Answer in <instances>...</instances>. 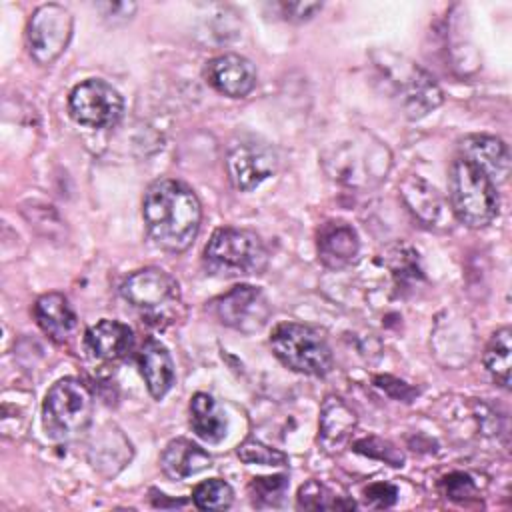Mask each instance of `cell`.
I'll use <instances>...</instances> for the list:
<instances>
[{
	"label": "cell",
	"instance_id": "1",
	"mask_svg": "<svg viewBox=\"0 0 512 512\" xmlns=\"http://www.w3.org/2000/svg\"><path fill=\"white\" fill-rule=\"evenodd\" d=\"M142 218L156 246L184 252L198 236L202 206L190 186L174 178H160L144 194Z\"/></svg>",
	"mask_w": 512,
	"mask_h": 512
},
{
	"label": "cell",
	"instance_id": "2",
	"mask_svg": "<svg viewBox=\"0 0 512 512\" xmlns=\"http://www.w3.org/2000/svg\"><path fill=\"white\" fill-rule=\"evenodd\" d=\"M448 190L452 212L462 224L482 228L496 218L500 206L496 184L462 156L450 164Z\"/></svg>",
	"mask_w": 512,
	"mask_h": 512
},
{
	"label": "cell",
	"instance_id": "3",
	"mask_svg": "<svg viewBox=\"0 0 512 512\" xmlns=\"http://www.w3.org/2000/svg\"><path fill=\"white\" fill-rule=\"evenodd\" d=\"M94 416V398L84 382L78 378H62L48 392L42 402V424L46 434L58 442H72L80 438Z\"/></svg>",
	"mask_w": 512,
	"mask_h": 512
},
{
	"label": "cell",
	"instance_id": "4",
	"mask_svg": "<svg viewBox=\"0 0 512 512\" xmlns=\"http://www.w3.org/2000/svg\"><path fill=\"white\" fill-rule=\"evenodd\" d=\"M266 264L268 252L252 230L218 228L204 248V266L214 276H252L260 274Z\"/></svg>",
	"mask_w": 512,
	"mask_h": 512
},
{
	"label": "cell",
	"instance_id": "5",
	"mask_svg": "<svg viewBox=\"0 0 512 512\" xmlns=\"http://www.w3.org/2000/svg\"><path fill=\"white\" fill-rule=\"evenodd\" d=\"M274 356L290 370L306 376H324L332 370L334 358L326 338L312 326L282 322L270 334Z\"/></svg>",
	"mask_w": 512,
	"mask_h": 512
},
{
	"label": "cell",
	"instance_id": "6",
	"mask_svg": "<svg viewBox=\"0 0 512 512\" xmlns=\"http://www.w3.org/2000/svg\"><path fill=\"white\" fill-rule=\"evenodd\" d=\"M120 294L144 320L154 324L172 320L180 306V286L176 278L154 266L132 272L122 282Z\"/></svg>",
	"mask_w": 512,
	"mask_h": 512
},
{
	"label": "cell",
	"instance_id": "7",
	"mask_svg": "<svg viewBox=\"0 0 512 512\" xmlns=\"http://www.w3.org/2000/svg\"><path fill=\"white\" fill-rule=\"evenodd\" d=\"M70 36L72 14L60 4H42L28 20V52L42 66L52 64L66 50Z\"/></svg>",
	"mask_w": 512,
	"mask_h": 512
},
{
	"label": "cell",
	"instance_id": "8",
	"mask_svg": "<svg viewBox=\"0 0 512 512\" xmlns=\"http://www.w3.org/2000/svg\"><path fill=\"white\" fill-rule=\"evenodd\" d=\"M70 116L88 128H110L114 126L124 110V102L120 92L100 80L88 78L74 86L68 98Z\"/></svg>",
	"mask_w": 512,
	"mask_h": 512
},
{
	"label": "cell",
	"instance_id": "9",
	"mask_svg": "<svg viewBox=\"0 0 512 512\" xmlns=\"http://www.w3.org/2000/svg\"><path fill=\"white\" fill-rule=\"evenodd\" d=\"M214 316L228 328L244 334L260 330L270 318V304L260 288L240 284L210 302Z\"/></svg>",
	"mask_w": 512,
	"mask_h": 512
},
{
	"label": "cell",
	"instance_id": "10",
	"mask_svg": "<svg viewBox=\"0 0 512 512\" xmlns=\"http://www.w3.org/2000/svg\"><path fill=\"white\" fill-rule=\"evenodd\" d=\"M276 166L278 156L274 148L254 138L234 142L226 154L228 176L232 184L244 192L254 190L266 178H270L276 172Z\"/></svg>",
	"mask_w": 512,
	"mask_h": 512
},
{
	"label": "cell",
	"instance_id": "11",
	"mask_svg": "<svg viewBox=\"0 0 512 512\" xmlns=\"http://www.w3.org/2000/svg\"><path fill=\"white\" fill-rule=\"evenodd\" d=\"M390 78L400 100V106L406 110L410 118H420L442 102V92L438 84L432 80L428 72L414 64H402L390 74Z\"/></svg>",
	"mask_w": 512,
	"mask_h": 512
},
{
	"label": "cell",
	"instance_id": "12",
	"mask_svg": "<svg viewBox=\"0 0 512 512\" xmlns=\"http://www.w3.org/2000/svg\"><path fill=\"white\" fill-rule=\"evenodd\" d=\"M204 78L216 92L228 98H244L256 86V70L252 62L240 54H222L208 60Z\"/></svg>",
	"mask_w": 512,
	"mask_h": 512
},
{
	"label": "cell",
	"instance_id": "13",
	"mask_svg": "<svg viewBox=\"0 0 512 512\" xmlns=\"http://www.w3.org/2000/svg\"><path fill=\"white\" fill-rule=\"evenodd\" d=\"M316 248H318V260L326 268L340 270L350 266L356 260L360 252V240L356 230L348 222L328 220L318 228Z\"/></svg>",
	"mask_w": 512,
	"mask_h": 512
},
{
	"label": "cell",
	"instance_id": "14",
	"mask_svg": "<svg viewBox=\"0 0 512 512\" xmlns=\"http://www.w3.org/2000/svg\"><path fill=\"white\" fill-rule=\"evenodd\" d=\"M458 156L478 166L494 184H502L510 176V152L508 146L486 134L466 136L458 146Z\"/></svg>",
	"mask_w": 512,
	"mask_h": 512
},
{
	"label": "cell",
	"instance_id": "15",
	"mask_svg": "<svg viewBox=\"0 0 512 512\" xmlns=\"http://www.w3.org/2000/svg\"><path fill=\"white\" fill-rule=\"evenodd\" d=\"M134 344L132 330L118 320H100L84 334V346L96 360L112 362L124 358Z\"/></svg>",
	"mask_w": 512,
	"mask_h": 512
},
{
	"label": "cell",
	"instance_id": "16",
	"mask_svg": "<svg viewBox=\"0 0 512 512\" xmlns=\"http://www.w3.org/2000/svg\"><path fill=\"white\" fill-rule=\"evenodd\" d=\"M138 366L150 396L162 400L170 392L176 378L174 362L168 348L158 340L148 338L138 352Z\"/></svg>",
	"mask_w": 512,
	"mask_h": 512
},
{
	"label": "cell",
	"instance_id": "17",
	"mask_svg": "<svg viewBox=\"0 0 512 512\" xmlns=\"http://www.w3.org/2000/svg\"><path fill=\"white\" fill-rule=\"evenodd\" d=\"M34 318L40 330L60 344L72 338L78 324L68 298L60 292L42 294L34 304Z\"/></svg>",
	"mask_w": 512,
	"mask_h": 512
},
{
	"label": "cell",
	"instance_id": "18",
	"mask_svg": "<svg viewBox=\"0 0 512 512\" xmlns=\"http://www.w3.org/2000/svg\"><path fill=\"white\" fill-rule=\"evenodd\" d=\"M162 472L172 480L190 478L212 466L210 454L188 438H176L166 444L160 456Z\"/></svg>",
	"mask_w": 512,
	"mask_h": 512
},
{
	"label": "cell",
	"instance_id": "19",
	"mask_svg": "<svg viewBox=\"0 0 512 512\" xmlns=\"http://www.w3.org/2000/svg\"><path fill=\"white\" fill-rule=\"evenodd\" d=\"M190 426L198 438L214 444L226 436L228 420L220 404L210 394L198 392L190 400Z\"/></svg>",
	"mask_w": 512,
	"mask_h": 512
},
{
	"label": "cell",
	"instance_id": "20",
	"mask_svg": "<svg viewBox=\"0 0 512 512\" xmlns=\"http://www.w3.org/2000/svg\"><path fill=\"white\" fill-rule=\"evenodd\" d=\"M356 426V414L340 398H326L320 412V438L330 450L340 446Z\"/></svg>",
	"mask_w": 512,
	"mask_h": 512
},
{
	"label": "cell",
	"instance_id": "21",
	"mask_svg": "<svg viewBox=\"0 0 512 512\" xmlns=\"http://www.w3.org/2000/svg\"><path fill=\"white\" fill-rule=\"evenodd\" d=\"M400 190H402L404 202L410 206V210L416 214L418 220H422L424 224H432L438 220L442 212V200L434 186H430L420 176H408L400 184Z\"/></svg>",
	"mask_w": 512,
	"mask_h": 512
},
{
	"label": "cell",
	"instance_id": "22",
	"mask_svg": "<svg viewBox=\"0 0 512 512\" xmlns=\"http://www.w3.org/2000/svg\"><path fill=\"white\" fill-rule=\"evenodd\" d=\"M510 354H512V330L504 326L490 336L482 356L486 370L502 388H510Z\"/></svg>",
	"mask_w": 512,
	"mask_h": 512
},
{
	"label": "cell",
	"instance_id": "23",
	"mask_svg": "<svg viewBox=\"0 0 512 512\" xmlns=\"http://www.w3.org/2000/svg\"><path fill=\"white\" fill-rule=\"evenodd\" d=\"M296 504L302 510H348V508H354L352 500H346L344 496H336L326 484H322L318 480H308L306 484L300 486Z\"/></svg>",
	"mask_w": 512,
	"mask_h": 512
},
{
	"label": "cell",
	"instance_id": "24",
	"mask_svg": "<svg viewBox=\"0 0 512 512\" xmlns=\"http://www.w3.org/2000/svg\"><path fill=\"white\" fill-rule=\"evenodd\" d=\"M192 502L200 510H226L234 502V490L220 478L200 482L192 492Z\"/></svg>",
	"mask_w": 512,
	"mask_h": 512
},
{
	"label": "cell",
	"instance_id": "25",
	"mask_svg": "<svg viewBox=\"0 0 512 512\" xmlns=\"http://www.w3.org/2000/svg\"><path fill=\"white\" fill-rule=\"evenodd\" d=\"M248 490L254 506H278L288 490V480L282 474L254 478Z\"/></svg>",
	"mask_w": 512,
	"mask_h": 512
},
{
	"label": "cell",
	"instance_id": "26",
	"mask_svg": "<svg viewBox=\"0 0 512 512\" xmlns=\"http://www.w3.org/2000/svg\"><path fill=\"white\" fill-rule=\"evenodd\" d=\"M238 458L246 464H262V466H282L288 462V456L276 448H270L258 440H246L238 446Z\"/></svg>",
	"mask_w": 512,
	"mask_h": 512
},
{
	"label": "cell",
	"instance_id": "27",
	"mask_svg": "<svg viewBox=\"0 0 512 512\" xmlns=\"http://www.w3.org/2000/svg\"><path fill=\"white\" fill-rule=\"evenodd\" d=\"M354 450L360 452V454H366L370 458L384 460V462H388L392 466H402V462H404V456L392 444H388V442H384L380 438L360 440V442H356Z\"/></svg>",
	"mask_w": 512,
	"mask_h": 512
},
{
	"label": "cell",
	"instance_id": "28",
	"mask_svg": "<svg viewBox=\"0 0 512 512\" xmlns=\"http://www.w3.org/2000/svg\"><path fill=\"white\" fill-rule=\"evenodd\" d=\"M274 8L288 22H304V20L312 18L322 8V4L300 0V2H278V4H274Z\"/></svg>",
	"mask_w": 512,
	"mask_h": 512
},
{
	"label": "cell",
	"instance_id": "29",
	"mask_svg": "<svg viewBox=\"0 0 512 512\" xmlns=\"http://www.w3.org/2000/svg\"><path fill=\"white\" fill-rule=\"evenodd\" d=\"M364 498L372 508H390L398 498V490L388 482H374L364 490Z\"/></svg>",
	"mask_w": 512,
	"mask_h": 512
},
{
	"label": "cell",
	"instance_id": "30",
	"mask_svg": "<svg viewBox=\"0 0 512 512\" xmlns=\"http://www.w3.org/2000/svg\"><path fill=\"white\" fill-rule=\"evenodd\" d=\"M442 484H444L446 496H450L454 500H460V498L470 496L474 492V482L470 480V476H466L462 472H454V474L446 476L442 480Z\"/></svg>",
	"mask_w": 512,
	"mask_h": 512
}]
</instances>
